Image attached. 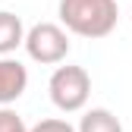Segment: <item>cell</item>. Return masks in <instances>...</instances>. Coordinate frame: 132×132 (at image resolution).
<instances>
[{
  "instance_id": "7",
  "label": "cell",
  "mask_w": 132,
  "mask_h": 132,
  "mask_svg": "<svg viewBox=\"0 0 132 132\" xmlns=\"http://www.w3.org/2000/svg\"><path fill=\"white\" fill-rule=\"evenodd\" d=\"M0 132H28V126H25V120L16 110H10L3 104V107H0Z\"/></svg>"
},
{
  "instance_id": "4",
  "label": "cell",
  "mask_w": 132,
  "mask_h": 132,
  "mask_svg": "<svg viewBox=\"0 0 132 132\" xmlns=\"http://www.w3.org/2000/svg\"><path fill=\"white\" fill-rule=\"evenodd\" d=\"M28 88V69L19 60H10V57H0V107L19 101Z\"/></svg>"
},
{
  "instance_id": "5",
  "label": "cell",
  "mask_w": 132,
  "mask_h": 132,
  "mask_svg": "<svg viewBox=\"0 0 132 132\" xmlns=\"http://www.w3.org/2000/svg\"><path fill=\"white\" fill-rule=\"evenodd\" d=\"M25 41V25L16 13L0 10V57H10L16 47H22Z\"/></svg>"
},
{
  "instance_id": "1",
  "label": "cell",
  "mask_w": 132,
  "mask_h": 132,
  "mask_svg": "<svg viewBox=\"0 0 132 132\" xmlns=\"http://www.w3.org/2000/svg\"><path fill=\"white\" fill-rule=\"evenodd\" d=\"M60 22L79 38H107L120 22L117 0H60Z\"/></svg>"
},
{
  "instance_id": "3",
  "label": "cell",
  "mask_w": 132,
  "mask_h": 132,
  "mask_svg": "<svg viewBox=\"0 0 132 132\" xmlns=\"http://www.w3.org/2000/svg\"><path fill=\"white\" fill-rule=\"evenodd\" d=\"M25 54L35 60V63H44V66H54V63H63L66 54H69V35L54 25V22H38L25 31Z\"/></svg>"
},
{
  "instance_id": "6",
  "label": "cell",
  "mask_w": 132,
  "mask_h": 132,
  "mask_svg": "<svg viewBox=\"0 0 132 132\" xmlns=\"http://www.w3.org/2000/svg\"><path fill=\"white\" fill-rule=\"evenodd\" d=\"M76 132H123V123L113 117L107 107H91L85 117H82Z\"/></svg>"
},
{
  "instance_id": "2",
  "label": "cell",
  "mask_w": 132,
  "mask_h": 132,
  "mask_svg": "<svg viewBox=\"0 0 132 132\" xmlns=\"http://www.w3.org/2000/svg\"><path fill=\"white\" fill-rule=\"evenodd\" d=\"M47 91H51V101L57 110L63 113H76L88 104L91 94V76L85 66H57L51 82H47Z\"/></svg>"
},
{
  "instance_id": "8",
  "label": "cell",
  "mask_w": 132,
  "mask_h": 132,
  "mask_svg": "<svg viewBox=\"0 0 132 132\" xmlns=\"http://www.w3.org/2000/svg\"><path fill=\"white\" fill-rule=\"evenodd\" d=\"M28 132H76V126L66 123V120H41V123L31 126Z\"/></svg>"
}]
</instances>
